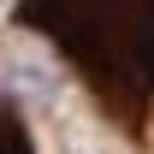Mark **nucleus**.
Listing matches in <instances>:
<instances>
[{
	"label": "nucleus",
	"instance_id": "1",
	"mask_svg": "<svg viewBox=\"0 0 154 154\" xmlns=\"http://www.w3.org/2000/svg\"><path fill=\"white\" fill-rule=\"evenodd\" d=\"M0 154H30V136H24V119L12 113V101H0Z\"/></svg>",
	"mask_w": 154,
	"mask_h": 154
}]
</instances>
